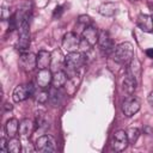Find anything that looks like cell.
Masks as SVG:
<instances>
[{"label": "cell", "mask_w": 153, "mask_h": 153, "mask_svg": "<svg viewBox=\"0 0 153 153\" xmlns=\"http://www.w3.org/2000/svg\"><path fill=\"white\" fill-rule=\"evenodd\" d=\"M112 59L121 63V65H128L133 57H134V47L130 42H123L115 47L114 51L111 53Z\"/></svg>", "instance_id": "6da1fadb"}, {"label": "cell", "mask_w": 153, "mask_h": 153, "mask_svg": "<svg viewBox=\"0 0 153 153\" xmlns=\"http://www.w3.org/2000/svg\"><path fill=\"white\" fill-rule=\"evenodd\" d=\"M35 151L41 153H53L56 151V141L51 135L44 134L36 140Z\"/></svg>", "instance_id": "7a4b0ae2"}, {"label": "cell", "mask_w": 153, "mask_h": 153, "mask_svg": "<svg viewBox=\"0 0 153 153\" xmlns=\"http://www.w3.org/2000/svg\"><path fill=\"white\" fill-rule=\"evenodd\" d=\"M128 145H129V140H128V136H127V131L120 129V130H116L112 134V137H111V141H110L111 151L122 152L128 147Z\"/></svg>", "instance_id": "3957f363"}, {"label": "cell", "mask_w": 153, "mask_h": 153, "mask_svg": "<svg viewBox=\"0 0 153 153\" xmlns=\"http://www.w3.org/2000/svg\"><path fill=\"white\" fill-rule=\"evenodd\" d=\"M81 42H82L81 38L75 32H67L62 38L61 45L67 53H72V51H78V49L81 45Z\"/></svg>", "instance_id": "277c9868"}, {"label": "cell", "mask_w": 153, "mask_h": 153, "mask_svg": "<svg viewBox=\"0 0 153 153\" xmlns=\"http://www.w3.org/2000/svg\"><path fill=\"white\" fill-rule=\"evenodd\" d=\"M35 93V87L32 84H22V85H18L14 87L13 92H12V98L16 103H19V102H24L25 99H27L29 97L33 96Z\"/></svg>", "instance_id": "5b68a950"}, {"label": "cell", "mask_w": 153, "mask_h": 153, "mask_svg": "<svg viewBox=\"0 0 153 153\" xmlns=\"http://www.w3.org/2000/svg\"><path fill=\"white\" fill-rule=\"evenodd\" d=\"M84 62L85 57L79 51H72L65 56V66L69 71H78L80 67H82Z\"/></svg>", "instance_id": "8992f818"}, {"label": "cell", "mask_w": 153, "mask_h": 153, "mask_svg": "<svg viewBox=\"0 0 153 153\" xmlns=\"http://www.w3.org/2000/svg\"><path fill=\"white\" fill-rule=\"evenodd\" d=\"M140 100L134 96H129L122 104V112L126 117H131L140 110Z\"/></svg>", "instance_id": "52a82bcc"}, {"label": "cell", "mask_w": 153, "mask_h": 153, "mask_svg": "<svg viewBox=\"0 0 153 153\" xmlns=\"http://www.w3.org/2000/svg\"><path fill=\"white\" fill-rule=\"evenodd\" d=\"M98 44L102 51H104L105 54H111L115 49V43L110 36V33L105 30L99 32V37H98Z\"/></svg>", "instance_id": "ba28073f"}, {"label": "cell", "mask_w": 153, "mask_h": 153, "mask_svg": "<svg viewBox=\"0 0 153 153\" xmlns=\"http://www.w3.org/2000/svg\"><path fill=\"white\" fill-rule=\"evenodd\" d=\"M19 63L25 72H32L37 67V55L32 53H23L19 57Z\"/></svg>", "instance_id": "9c48e42d"}, {"label": "cell", "mask_w": 153, "mask_h": 153, "mask_svg": "<svg viewBox=\"0 0 153 153\" xmlns=\"http://www.w3.org/2000/svg\"><path fill=\"white\" fill-rule=\"evenodd\" d=\"M98 37H99V32H98L97 27L93 26V25H90V26L85 27L81 32L82 42H85L90 47H93L96 43H98Z\"/></svg>", "instance_id": "30bf717a"}, {"label": "cell", "mask_w": 153, "mask_h": 153, "mask_svg": "<svg viewBox=\"0 0 153 153\" xmlns=\"http://www.w3.org/2000/svg\"><path fill=\"white\" fill-rule=\"evenodd\" d=\"M53 80V73L49 68L47 69H38V73L36 75V81H37V86L39 88H44L47 90L48 86L51 84Z\"/></svg>", "instance_id": "8fae6325"}, {"label": "cell", "mask_w": 153, "mask_h": 153, "mask_svg": "<svg viewBox=\"0 0 153 153\" xmlns=\"http://www.w3.org/2000/svg\"><path fill=\"white\" fill-rule=\"evenodd\" d=\"M136 24L143 32H153V18L149 14H139Z\"/></svg>", "instance_id": "7c38bea8"}, {"label": "cell", "mask_w": 153, "mask_h": 153, "mask_svg": "<svg viewBox=\"0 0 153 153\" xmlns=\"http://www.w3.org/2000/svg\"><path fill=\"white\" fill-rule=\"evenodd\" d=\"M136 85H137V80L131 74H129V73L126 72V75H124L123 81H122V88H123V91L127 94L131 96L135 92V90H136Z\"/></svg>", "instance_id": "4fadbf2b"}, {"label": "cell", "mask_w": 153, "mask_h": 153, "mask_svg": "<svg viewBox=\"0 0 153 153\" xmlns=\"http://www.w3.org/2000/svg\"><path fill=\"white\" fill-rule=\"evenodd\" d=\"M35 129V124L29 118H23L20 122H19V128H18V134L22 136V137H29L32 131Z\"/></svg>", "instance_id": "5bb4252c"}, {"label": "cell", "mask_w": 153, "mask_h": 153, "mask_svg": "<svg viewBox=\"0 0 153 153\" xmlns=\"http://www.w3.org/2000/svg\"><path fill=\"white\" fill-rule=\"evenodd\" d=\"M50 63H51V53L47 50H39L37 54V68L47 69L50 67Z\"/></svg>", "instance_id": "9a60e30c"}, {"label": "cell", "mask_w": 153, "mask_h": 153, "mask_svg": "<svg viewBox=\"0 0 153 153\" xmlns=\"http://www.w3.org/2000/svg\"><path fill=\"white\" fill-rule=\"evenodd\" d=\"M98 12H99V14H102L104 17H112L117 12V5L115 2H111V1L103 2L98 7Z\"/></svg>", "instance_id": "2e32d148"}, {"label": "cell", "mask_w": 153, "mask_h": 153, "mask_svg": "<svg viewBox=\"0 0 153 153\" xmlns=\"http://www.w3.org/2000/svg\"><path fill=\"white\" fill-rule=\"evenodd\" d=\"M67 82V74L65 73V71L59 69L56 72H53V80H51V85L55 88H61L62 86H65Z\"/></svg>", "instance_id": "e0dca14e"}, {"label": "cell", "mask_w": 153, "mask_h": 153, "mask_svg": "<svg viewBox=\"0 0 153 153\" xmlns=\"http://www.w3.org/2000/svg\"><path fill=\"white\" fill-rule=\"evenodd\" d=\"M18 128H19V122L17 118H10L6 124H5V133L7 135L8 139L16 137V135L18 134Z\"/></svg>", "instance_id": "ac0fdd59"}, {"label": "cell", "mask_w": 153, "mask_h": 153, "mask_svg": "<svg viewBox=\"0 0 153 153\" xmlns=\"http://www.w3.org/2000/svg\"><path fill=\"white\" fill-rule=\"evenodd\" d=\"M62 66H65V57H62L60 50H54L51 53V63H50L51 71L56 72V71L61 69Z\"/></svg>", "instance_id": "d6986e66"}, {"label": "cell", "mask_w": 153, "mask_h": 153, "mask_svg": "<svg viewBox=\"0 0 153 153\" xmlns=\"http://www.w3.org/2000/svg\"><path fill=\"white\" fill-rule=\"evenodd\" d=\"M127 73L131 74L137 81L140 79V75H141V65H140V61L135 57H133V60L128 63V68H127Z\"/></svg>", "instance_id": "ffe728a7"}, {"label": "cell", "mask_w": 153, "mask_h": 153, "mask_svg": "<svg viewBox=\"0 0 153 153\" xmlns=\"http://www.w3.org/2000/svg\"><path fill=\"white\" fill-rule=\"evenodd\" d=\"M63 99V96H62V92L60 91V88H55L53 87L50 91H49V100L53 103V105L57 106L61 104Z\"/></svg>", "instance_id": "44dd1931"}, {"label": "cell", "mask_w": 153, "mask_h": 153, "mask_svg": "<svg viewBox=\"0 0 153 153\" xmlns=\"http://www.w3.org/2000/svg\"><path fill=\"white\" fill-rule=\"evenodd\" d=\"M7 149L8 152L11 153H19L20 149H22V143L20 141L17 139V137H12L8 140V143H7Z\"/></svg>", "instance_id": "7402d4cb"}, {"label": "cell", "mask_w": 153, "mask_h": 153, "mask_svg": "<svg viewBox=\"0 0 153 153\" xmlns=\"http://www.w3.org/2000/svg\"><path fill=\"white\" fill-rule=\"evenodd\" d=\"M127 136H128L129 143H135L140 136V130L137 128H129L127 130Z\"/></svg>", "instance_id": "603a6c76"}, {"label": "cell", "mask_w": 153, "mask_h": 153, "mask_svg": "<svg viewBox=\"0 0 153 153\" xmlns=\"http://www.w3.org/2000/svg\"><path fill=\"white\" fill-rule=\"evenodd\" d=\"M78 24L81 25V26H82V30H84L85 27L92 25V19H91L88 16H86V14H81V16H79V18H78Z\"/></svg>", "instance_id": "cb8c5ba5"}, {"label": "cell", "mask_w": 153, "mask_h": 153, "mask_svg": "<svg viewBox=\"0 0 153 153\" xmlns=\"http://www.w3.org/2000/svg\"><path fill=\"white\" fill-rule=\"evenodd\" d=\"M48 99H49V91H47V90H44V88H41V91H39V92L37 93V96H36V100H37L38 103L43 104V103H45Z\"/></svg>", "instance_id": "d4e9b609"}, {"label": "cell", "mask_w": 153, "mask_h": 153, "mask_svg": "<svg viewBox=\"0 0 153 153\" xmlns=\"http://www.w3.org/2000/svg\"><path fill=\"white\" fill-rule=\"evenodd\" d=\"M12 16H11V12H10V10L7 8V7H5V6H2L1 7V19L2 20H6V19H10Z\"/></svg>", "instance_id": "484cf974"}, {"label": "cell", "mask_w": 153, "mask_h": 153, "mask_svg": "<svg viewBox=\"0 0 153 153\" xmlns=\"http://www.w3.org/2000/svg\"><path fill=\"white\" fill-rule=\"evenodd\" d=\"M7 143H8V141H7V139L6 137H1L0 139V151L1 152H8V149H7Z\"/></svg>", "instance_id": "4316f807"}, {"label": "cell", "mask_w": 153, "mask_h": 153, "mask_svg": "<svg viewBox=\"0 0 153 153\" xmlns=\"http://www.w3.org/2000/svg\"><path fill=\"white\" fill-rule=\"evenodd\" d=\"M62 12H63V7H62V6H56V7H55V10H54L53 17H54V18H56V17L59 18V17H61Z\"/></svg>", "instance_id": "83f0119b"}, {"label": "cell", "mask_w": 153, "mask_h": 153, "mask_svg": "<svg viewBox=\"0 0 153 153\" xmlns=\"http://www.w3.org/2000/svg\"><path fill=\"white\" fill-rule=\"evenodd\" d=\"M147 102H148V104H149L151 106H153V91L149 92V94H148V97H147Z\"/></svg>", "instance_id": "f1b7e54d"}, {"label": "cell", "mask_w": 153, "mask_h": 153, "mask_svg": "<svg viewBox=\"0 0 153 153\" xmlns=\"http://www.w3.org/2000/svg\"><path fill=\"white\" fill-rule=\"evenodd\" d=\"M146 55H147V57H149V59H153V48H149V49H146Z\"/></svg>", "instance_id": "f546056e"}, {"label": "cell", "mask_w": 153, "mask_h": 153, "mask_svg": "<svg viewBox=\"0 0 153 153\" xmlns=\"http://www.w3.org/2000/svg\"><path fill=\"white\" fill-rule=\"evenodd\" d=\"M5 105H6V106H5V109H6V110H12V105H11V104H8V103H6Z\"/></svg>", "instance_id": "4dcf8cb0"}, {"label": "cell", "mask_w": 153, "mask_h": 153, "mask_svg": "<svg viewBox=\"0 0 153 153\" xmlns=\"http://www.w3.org/2000/svg\"><path fill=\"white\" fill-rule=\"evenodd\" d=\"M148 6H149V8L153 11V0H148Z\"/></svg>", "instance_id": "1f68e13d"}, {"label": "cell", "mask_w": 153, "mask_h": 153, "mask_svg": "<svg viewBox=\"0 0 153 153\" xmlns=\"http://www.w3.org/2000/svg\"><path fill=\"white\" fill-rule=\"evenodd\" d=\"M145 131H147L148 134H152V133H153V131L151 130V128H149V127H145Z\"/></svg>", "instance_id": "d6a6232c"}, {"label": "cell", "mask_w": 153, "mask_h": 153, "mask_svg": "<svg viewBox=\"0 0 153 153\" xmlns=\"http://www.w3.org/2000/svg\"><path fill=\"white\" fill-rule=\"evenodd\" d=\"M131 1H134V0H131Z\"/></svg>", "instance_id": "836d02e7"}]
</instances>
